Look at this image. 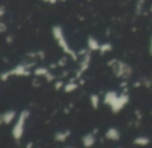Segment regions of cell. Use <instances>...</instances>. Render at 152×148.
Listing matches in <instances>:
<instances>
[{
    "mask_svg": "<svg viewBox=\"0 0 152 148\" xmlns=\"http://www.w3.org/2000/svg\"><path fill=\"white\" fill-rule=\"evenodd\" d=\"M26 117H27V113L25 114V112L22 113V115L20 116L19 120L17 121L15 127H14L13 130V136L15 138V140H20L22 138V135H23L24 131V123H25Z\"/></svg>",
    "mask_w": 152,
    "mask_h": 148,
    "instance_id": "obj_1",
    "label": "cell"
},
{
    "mask_svg": "<svg viewBox=\"0 0 152 148\" xmlns=\"http://www.w3.org/2000/svg\"><path fill=\"white\" fill-rule=\"evenodd\" d=\"M94 143H95V138H94L93 133H89V135L85 136L83 138V144L85 147L87 148L91 147V146L94 145Z\"/></svg>",
    "mask_w": 152,
    "mask_h": 148,
    "instance_id": "obj_2",
    "label": "cell"
},
{
    "mask_svg": "<svg viewBox=\"0 0 152 148\" xmlns=\"http://www.w3.org/2000/svg\"><path fill=\"white\" fill-rule=\"evenodd\" d=\"M105 137H106V139L113 140V141H117V140L120 139V133H119V131L117 130L116 128H110L106 131Z\"/></svg>",
    "mask_w": 152,
    "mask_h": 148,
    "instance_id": "obj_3",
    "label": "cell"
},
{
    "mask_svg": "<svg viewBox=\"0 0 152 148\" xmlns=\"http://www.w3.org/2000/svg\"><path fill=\"white\" fill-rule=\"evenodd\" d=\"M150 143V139L147 137H139L134 140V144L135 145H140V146H145L148 145Z\"/></svg>",
    "mask_w": 152,
    "mask_h": 148,
    "instance_id": "obj_4",
    "label": "cell"
},
{
    "mask_svg": "<svg viewBox=\"0 0 152 148\" xmlns=\"http://www.w3.org/2000/svg\"><path fill=\"white\" fill-rule=\"evenodd\" d=\"M14 117H15V112H7L2 116V120H3V122L7 124V123H10L13 120Z\"/></svg>",
    "mask_w": 152,
    "mask_h": 148,
    "instance_id": "obj_5",
    "label": "cell"
},
{
    "mask_svg": "<svg viewBox=\"0 0 152 148\" xmlns=\"http://www.w3.org/2000/svg\"><path fill=\"white\" fill-rule=\"evenodd\" d=\"M69 133L70 131H64V133H56V136H55V140L56 141H61V142H64L66 139H67L68 137H69Z\"/></svg>",
    "mask_w": 152,
    "mask_h": 148,
    "instance_id": "obj_6",
    "label": "cell"
}]
</instances>
